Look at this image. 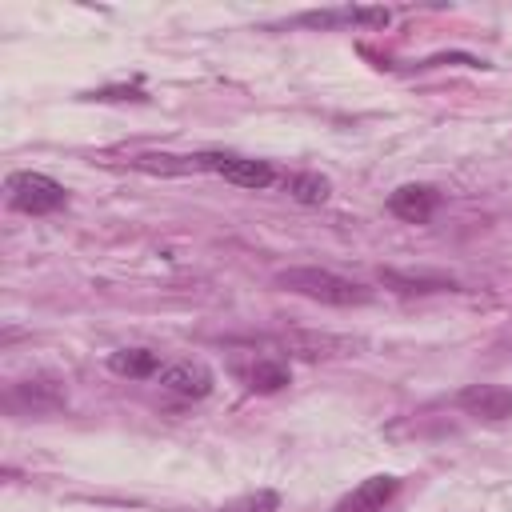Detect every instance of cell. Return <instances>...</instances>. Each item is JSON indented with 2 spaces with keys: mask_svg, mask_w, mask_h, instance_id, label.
I'll list each match as a JSON object with an SVG mask.
<instances>
[{
  "mask_svg": "<svg viewBox=\"0 0 512 512\" xmlns=\"http://www.w3.org/2000/svg\"><path fill=\"white\" fill-rule=\"evenodd\" d=\"M388 20H392L388 8H344V12H308V16H304V24H320V28H328V24H368V28H384Z\"/></svg>",
  "mask_w": 512,
  "mask_h": 512,
  "instance_id": "cell-12",
  "label": "cell"
},
{
  "mask_svg": "<svg viewBox=\"0 0 512 512\" xmlns=\"http://www.w3.org/2000/svg\"><path fill=\"white\" fill-rule=\"evenodd\" d=\"M276 344L300 360H336V356H352L360 348L352 336H336V332H284Z\"/></svg>",
  "mask_w": 512,
  "mask_h": 512,
  "instance_id": "cell-3",
  "label": "cell"
},
{
  "mask_svg": "<svg viewBox=\"0 0 512 512\" xmlns=\"http://www.w3.org/2000/svg\"><path fill=\"white\" fill-rule=\"evenodd\" d=\"M440 204V192L432 184H400L392 196H388V212L400 216L404 224H424Z\"/></svg>",
  "mask_w": 512,
  "mask_h": 512,
  "instance_id": "cell-8",
  "label": "cell"
},
{
  "mask_svg": "<svg viewBox=\"0 0 512 512\" xmlns=\"http://www.w3.org/2000/svg\"><path fill=\"white\" fill-rule=\"evenodd\" d=\"M196 164H200V168H208V172H220L224 180H232V184H240V188H268V184H272V176H276L264 160L224 156V152H204V156H196Z\"/></svg>",
  "mask_w": 512,
  "mask_h": 512,
  "instance_id": "cell-5",
  "label": "cell"
},
{
  "mask_svg": "<svg viewBox=\"0 0 512 512\" xmlns=\"http://www.w3.org/2000/svg\"><path fill=\"white\" fill-rule=\"evenodd\" d=\"M456 404L476 416V420H488V424H500V420H512V388L504 384H468Z\"/></svg>",
  "mask_w": 512,
  "mask_h": 512,
  "instance_id": "cell-6",
  "label": "cell"
},
{
  "mask_svg": "<svg viewBox=\"0 0 512 512\" xmlns=\"http://www.w3.org/2000/svg\"><path fill=\"white\" fill-rule=\"evenodd\" d=\"M68 192L64 184H56L52 176L44 172H12L8 176V204L16 212H28V216H48L56 208H64Z\"/></svg>",
  "mask_w": 512,
  "mask_h": 512,
  "instance_id": "cell-2",
  "label": "cell"
},
{
  "mask_svg": "<svg viewBox=\"0 0 512 512\" xmlns=\"http://www.w3.org/2000/svg\"><path fill=\"white\" fill-rule=\"evenodd\" d=\"M380 284H388L392 292H404V296H424V292L456 288V280L444 276V272H404V268H380Z\"/></svg>",
  "mask_w": 512,
  "mask_h": 512,
  "instance_id": "cell-10",
  "label": "cell"
},
{
  "mask_svg": "<svg viewBox=\"0 0 512 512\" xmlns=\"http://www.w3.org/2000/svg\"><path fill=\"white\" fill-rule=\"evenodd\" d=\"M276 504H280L276 492H252L244 500H232L224 512H276Z\"/></svg>",
  "mask_w": 512,
  "mask_h": 512,
  "instance_id": "cell-16",
  "label": "cell"
},
{
  "mask_svg": "<svg viewBox=\"0 0 512 512\" xmlns=\"http://www.w3.org/2000/svg\"><path fill=\"white\" fill-rule=\"evenodd\" d=\"M288 192L300 200V204H324L328 200V180L320 172H296L288 180Z\"/></svg>",
  "mask_w": 512,
  "mask_h": 512,
  "instance_id": "cell-15",
  "label": "cell"
},
{
  "mask_svg": "<svg viewBox=\"0 0 512 512\" xmlns=\"http://www.w3.org/2000/svg\"><path fill=\"white\" fill-rule=\"evenodd\" d=\"M280 288L296 292V296H308L316 304H328V308H356V304H368V288L360 280H348L332 268H316V264H300V268H284L276 276Z\"/></svg>",
  "mask_w": 512,
  "mask_h": 512,
  "instance_id": "cell-1",
  "label": "cell"
},
{
  "mask_svg": "<svg viewBox=\"0 0 512 512\" xmlns=\"http://www.w3.org/2000/svg\"><path fill=\"white\" fill-rule=\"evenodd\" d=\"M132 164L144 168V172H160V176H180V172H196L200 168L196 156H164V152H144Z\"/></svg>",
  "mask_w": 512,
  "mask_h": 512,
  "instance_id": "cell-13",
  "label": "cell"
},
{
  "mask_svg": "<svg viewBox=\"0 0 512 512\" xmlns=\"http://www.w3.org/2000/svg\"><path fill=\"white\" fill-rule=\"evenodd\" d=\"M156 376H160V388H168V392H176V396H184V400H204V396L212 392V384H216L212 368L200 364V360L164 364Z\"/></svg>",
  "mask_w": 512,
  "mask_h": 512,
  "instance_id": "cell-7",
  "label": "cell"
},
{
  "mask_svg": "<svg viewBox=\"0 0 512 512\" xmlns=\"http://www.w3.org/2000/svg\"><path fill=\"white\" fill-rule=\"evenodd\" d=\"M396 488H400V480L396 476H388V472H380V476H368V480H360L340 504H336V512H384L388 508V500L396 496Z\"/></svg>",
  "mask_w": 512,
  "mask_h": 512,
  "instance_id": "cell-9",
  "label": "cell"
},
{
  "mask_svg": "<svg viewBox=\"0 0 512 512\" xmlns=\"http://www.w3.org/2000/svg\"><path fill=\"white\" fill-rule=\"evenodd\" d=\"M64 400H68V388L60 376H28L8 392V404L20 412H56L64 408Z\"/></svg>",
  "mask_w": 512,
  "mask_h": 512,
  "instance_id": "cell-4",
  "label": "cell"
},
{
  "mask_svg": "<svg viewBox=\"0 0 512 512\" xmlns=\"http://www.w3.org/2000/svg\"><path fill=\"white\" fill-rule=\"evenodd\" d=\"M284 384H288V368L280 360H256V368L248 372L252 392H280Z\"/></svg>",
  "mask_w": 512,
  "mask_h": 512,
  "instance_id": "cell-14",
  "label": "cell"
},
{
  "mask_svg": "<svg viewBox=\"0 0 512 512\" xmlns=\"http://www.w3.org/2000/svg\"><path fill=\"white\" fill-rule=\"evenodd\" d=\"M108 368L116 376H128V380H144V376H156L160 372V356L152 348H116L108 356Z\"/></svg>",
  "mask_w": 512,
  "mask_h": 512,
  "instance_id": "cell-11",
  "label": "cell"
}]
</instances>
